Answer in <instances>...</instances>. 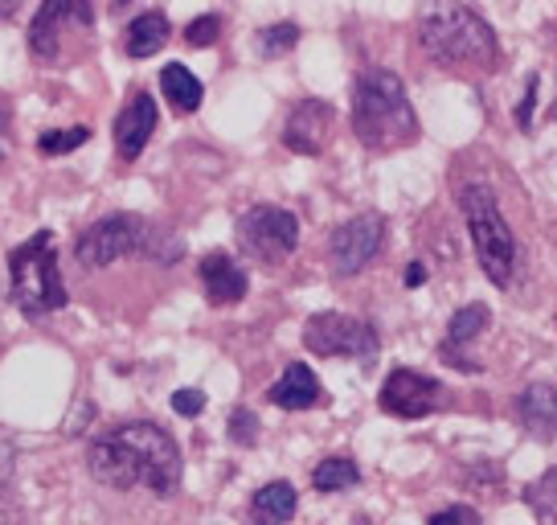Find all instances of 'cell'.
<instances>
[{
    "mask_svg": "<svg viewBox=\"0 0 557 525\" xmlns=\"http://www.w3.org/2000/svg\"><path fill=\"white\" fill-rule=\"evenodd\" d=\"M554 123H557V103H554Z\"/></svg>",
    "mask_w": 557,
    "mask_h": 525,
    "instance_id": "d6a6232c",
    "label": "cell"
},
{
    "mask_svg": "<svg viewBox=\"0 0 557 525\" xmlns=\"http://www.w3.org/2000/svg\"><path fill=\"white\" fill-rule=\"evenodd\" d=\"M352 132L369 152H398L418 141V115L394 71H366L352 87Z\"/></svg>",
    "mask_w": 557,
    "mask_h": 525,
    "instance_id": "3957f363",
    "label": "cell"
},
{
    "mask_svg": "<svg viewBox=\"0 0 557 525\" xmlns=\"http://www.w3.org/2000/svg\"><path fill=\"white\" fill-rule=\"evenodd\" d=\"M218 37H222V21L213 17V13L185 25V41H189V46H197V50H201V46H213Z\"/></svg>",
    "mask_w": 557,
    "mask_h": 525,
    "instance_id": "484cf974",
    "label": "cell"
},
{
    "mask_svg": "<svg viewBox=\"0 0 557 525\" xmlns=\"http://www.w3.org/2000/svg\"><path fill=\"white\" fill-rule=\"evenodd\" d=\"M173 411L176 415H185V419H193V415H201V411H206V394H201V390H176Z\"/></svg>",
    "mask_w": 557,
    "mask_h": 525,
    "instance_id": "83f0119b",
    "label": "cell"
},
{
    "mask_svg": "<svg viewBox=\"0 0 557 525\" xmlns=\"http://www.w3.org/2000/svg\"><path fill=\"white\" fill-rule=\"evenodd\" d=\"M459 206H463V218H468L475 259L484 267V276L496 288H508L512 283V262H517V239H512L505 213L496 206V193L487 190L484 181H471L459 193Z\"/></svg>",
    "mask_w": 557,
    "mask_h": 525,
    "instance_id": "5b68a950",
    "label": "cell"
},
{
    "mask_svg": "<svg viewBox=\"0 0 557 525\" xmlns=\"http://www.w3.org/2000/svg\"><path fill=\"white\" fill-rule=\"evenodd\" d=\"M377 333L373 325L345 313H315L304 325V350L315 357H373L377 353Z\"/></svg>",
    "mask_w": 557,
    "mask_h": 525,
    "instance_id": "9c48e42d",
    "label": "cell"
},
{
    "mask_svg": "<svg viewBox=\"0 0 557 525\" xmlns=\"http://www.w3.org/2000/svg\"><path fill=\"white\" fill-rule=\"evenodd\" d=\"M517 419L533 439L549 443L557 436V386L549 382H533L521 390L517 399Z\"/></svg>",
    "mask_w": 557,
    "mask_h": 525,
    "instance_id": "2e32d148",
    "label": "cell"
},
{
    "mask_svg": "<svg viewBox=\"0 0 557 525\" xmlns=\"http://www.w3.org/2000/svg\"><path fill=\"white\" fill-rule=\"evenodd\" d=\"M312 485H315V492H345V489H352V485H361V468H357L348 455H329V460L315 464Z\"/></svg>",
    "mask_w": 557,
    "mask_h": 525,
    "instance_id": "44dd1931",
    "label": "cell"
},
{
    "mask_svg": "<svg viewBox=\"0 0 557 525\" xmlns=\"http://www.w3.org/2000/svg\"><path fill=\"white\" fill-rule=\"evenodd\" d=\"M332 132H336V111L324 99H304V103L287 115L283 127V144L299 152V157H320L329 148Z\"/></svg>",
    "mask_w": 557,
    "mask_h": 525,
    "instance_id": "7c38bea8",
    "label": "cell"
},
{
    "mask_svg": "<svg viewBox=\"0 0 557 525\" xmlns=\"http://www.w3.org/2000/svg\"><path fill=\"white\" fill-rule=\"evenodd\" d=\"M157 239V230L148 227L139 213H107L95 227H87L74 243V259L83 262V271H99V267H111V262L127 259V255H139L148 251Z\"/></svg>",
    "mask_w": 557,
    "mask_h": 525,
    "instance_id": "8992f818",
    "label": "cell"
},
{
    "mask_svg": "<svg viewBox=\"0 0 557 525\" xmlns=\"http://www.w3.org/2000/svg\"><path fill=\"white\" fill-rule=\"evenodd\" d=\"M152 132H157V103H152L148 90H136L127 99V107L115 115V152L123 160H136L148 148Z\"/></svg>",
    "mask_w": 557,
    "mask_h": 525,
    "instance_id": "4fadbf2b",
    "label": "cell"
},
{
    "mask_svg": "<svg viewBox=\"0 0 557 525\" xmlns=\"http://www.w3.org/2000/svg\"><path fill=\"white\" fill-rule=\"evenodd\" d=\"M169 17L164 13H139L132 25H127V53L132 58H152V53L164 50V41H169Z\"/></svg>",
    "mask_w": 557,
    "mask_h": 525,
    "instance_id": "ffe728a7",
    "label": "cell"
},
{
    "mask_svg": "<svg viewBox=\"0 0 557 525\" xmlns=\"http://www.w3.org/2000/svg\"><path fill=\"white\" fill-rule=\"evenodd\" d=\"M533 103H537V74L529 78V90H524V103H521V111H517V123H521V127H529V115H533Z\"/></svg>",
    "mask_w": 557,
    "mask_h": 525,
    "instance_id": "f1b7e54d",
    "label": "cell"
},
{
    "mask_svg": "<svg viewBox=\"0 0 557 525\" xmlns=\"http://www.w3.org/2000/svg\"><path fill=\"white\" fill-rule=\"evenodd\" d=\"M90 476L107 489H152L173 497L181 489V448L157 423H123L87 448Z\"/></svg>",
    "mask_w": 557,
    "mask_h": 525,
    "instance_id": "6da1fadb",
    "label": "cell"
},
{
    "mask_svg": "<svg viewBox=\"0 0 557 525\" xmlns=\"http://www.w3.org/2000/svg\"><path fill=\"white\" fill-rule=\"evenodd\" d=\"M201 288H206L209 304L226 308V304H238L246 296L250 280H246V271L230 259L226 251H209L206 259H201Z\"/></svg>",
    "mask_w": 557,
    "mask_h": 525,
    "instance_id": "9a60e30c",
    "label": "cell"
},
{
    "mask_svg": "<svg viewBox=\"0 0 557 525\" xmlns=\"http://www.w3.org/2000/svg\"><path fill=\"white\" fill-rule=\"evenodd\" d=\"M21 0H0V17H9V13H13V9H17Z\"/></svg>",
    "mask_w": 557,
    "mask_h": 525,
    "instance_id": "1f68e13d",
    "label": "cell"
},
{
    "mask_svg": "<svg viewBox=\"0 0 557 525\" xmlns=\"http://www.w3.org/2000/svg\"><path fill=\"white\" fill-rule=\"evenodd\" d=\"M267 399L275 406H283V411H312V406L324 403V386L312 374V366L292 362V366L283 369V378L267 390Z\"/></svg>",
    "mask_w": 557,
    "mask_h": 525,
    "instance_id": "e0dca14e",
    "label": "cell"
},
{
    "mask_svg": "<svg viewBox=\"0 0 557 525\" xmlns=\"http://www.w3.org/2000/svg\"><path fill=\"white\" fill-rule=\"evenodd\" d=\"M230 439H234L238 448H255V443H259V419H255L246 406H238V411L230 415Z\"/></svg>",
    "mask_w": 557,
    "mask_h": 525,
    "instance_id": "d4e9b609",
    "label": "cell"
},
{
    "mask_svg": "<svg viewBox=\"0 0 557 525\" xmlns=\"http://www.w3.org/2000/svg\"><path fill=\"white\" fill-rule=\"evenodd\" d=\"M9 296L25 316H46L66 308V283L58 271L53 230H37L34 239L13 246L9 255Z\"/></svg>",
    "mask_w": 557,
    "mask_h": 525,
    "instance_id": "277c9868",
    "label": "cell"
},
{
    "mask_svg": "<svg viewBox=\"0 0 557 525\" xmlns=\"http://www.w3.org/2000/svg\"><path fill=\"white\" fill-rule=\"evenodd\" d=\"M160 90H164V99L173 103V111H181V115H189V111H197L201 107V78L189 71V66H181V62H169L164 71H160Z\"/></svg>",
    "mask_w": 557,
    "mask_h": 525,
    "instance_id": "d6986e66",
    "label": "cell"
},
{
    "mask_svg": "<svg viewBox=\"0 0 557 525\" xmlns=\"http://www.w3.org/2000/svg\"><path fill=\"white\" fill-rule=\"evenodd\" d=\"M296 509H299L296 489H292L287 480H271V485H262V489L255 492L250 517H255V525H287L296 517Z\"/></svg>",
    "mask_w": 557,
    "mask_h": 525,
    "instance_id": "ac0fdd59",
    "label": "cell"
},
{
    "mask_svg": "<svg viewBox=\"0 0 557 525\" xmlns=\"http://www.w3.org/2000/svg\"><path fill=\"white\" fill-rule=\"evenodd\" d=\"M4 144H9V103L0 99V157H4Z\"/></svg>",
    "mask_w": 557,
    "mask_h": 525,
    "instance_id": "f546056e",
    "label": "cell"
},
{
    "mask_svg": "<svg viewBox=\"0 0 557 525\" xmlns=\"http://www.w3.org/2000/svg\"><path fill=\"white\" fill-rule=\"evenodd\" d=\"M95 25L90 0H41L34 25H29V50L41 62H62L70 58V41L87 37Z\"/></svg>",
    "mask_w": 557,
    "mask_h": 525,
    "instance_id": "ba28073f",
    "label": "cell"
},
{
    "mask_svg": "<svg viewBox=\"0 0 557 525\" xmlns=\"http://www.w3.org/2000/svg\"><path fill=\"white\" fill-rule=\"evenodd\" d=\"M426 525H480V513L471 505H451V509H438Z\"/></svg>",
    "mask_w": 557,
    "mask_h": 525,
    "instance_id": "4316f807",
    "label": "cell"
},
{
    "mask_svg": "<svg viewBox=\"0 0 557 525\" xmlns=\"http://www.w3.org/2000/svg\"><path fill=\"white\" fill-rule=\"evenodd\" d=\"M90 141V127H62V132H41L37 136V152L41 157H62V152H74V148H83Z\"/></svg>",
    "mask_w": 557,
    "mask_h": 525,
    "instance_id": "603a6c76",
    "label": "cell"
},
{
    "mask_svg": "<svg viewBox=\"0 0 557 525\" xmlns=\"http://www.w3.org/2000/svg\"><path fill=\"white\" fill-rule=\"evenodd\" d=\"M296 41H299V25L283 21V25H271V29H262V34H259V50L267 53V58H278V53L292 50Z\"/></svg>",
    "mask_w": 557,
    "mask_h": 525,
    "instance_id": "cb8c5ba5",
    "label": "cell"
},
{
    "mask_svg": "<svg viewBox=\"0 0 557 525\" xmlns=\"http://www.w3.org/2000/svg\"><path fill=\"white\" fill-rule=\"evenodd\" d=\"M406 283H410V288L426 283V267H422V262H410V267H406Z\"/></svg>",
    "mask_w": 557,
    "mask_h": 525,
    "instance_id": "4dcf8cb0",
    "label": "cell"
},
{
    "mask_svg": "<svg viewBox=\"0 0 557 525\" xmlns=\"http://www.w3.org/2000/svg\"><path fill=\"white\" fill-rule=\"evenodd\" d=\"M385 246V218L382 213H357L345 227L332 234L329 255L336 276H357L369 262L377 259V251Z\"/></svg>",
    "mask_w": 557,
    "mask_h": 525,
    "instance_id": "30bf717a",
    "label": "cell"
},
{
    "mask_svg": "<svg viewBox=\"0 0 557 525\" xmlns=\"http://www.w3.org/2000/svg\"><path fill=\"white\" fill-rule=\"evenodd\" d=\"M487 320H492V313H487V304H468V308H459V313L451 316V325H447V341H443V362H451L455 369H471V374H480V362L475 357H468V345L475 341V337L487 329Z\"/></svg>",
    "mask_w": 557,
    "mask_h": 525,
    "instance_id": "5bb4252c",
    "label": "cell"
},
{
    "mask_svg": "<svg viewBox=\"0 0 557 525\" xmlns=\"http://www.w3.org/2000/svg\"><path fill=\"white\" fill-rule=\"evenodd\" d=\"M418 46L431 53L443 66L455 71H496L500 62V46L496 34L480 13H471L468 4H455V0H431L418 17Z\"/></svg>",
    "mask_w": 557,
    "mask_h": 525,
    "instance_id": "7a4b0ae2",
    "label": "cell"
},
{
    "mask_svg": "<svg viewBox=\"0 0 557 525\" xmlns=\"http://www.w3.org/2000/svg\"><path fill=\"white\" fill-rule=\"evenodd\" d=\"M524 501H529V509H533L545 525H557V468H549L537 485H529Z\"/></svg>",
    "mask_w": 557,
    "mask_h": 525,
    "instance_id": "7402d4cb",
    "label": "cell"
},
{
    "mask_svg": "<svg viewBox=\"0 0 557 525\" xmlns=\"http://www.w3.org/2000/svg\"><path fill=\"white\" fill-rule=\"evenodd\" d=\"M443 403V386L418 369H394L382 386V411L394 419H426Z\"/></svg>",
    "mask_w": 557,
    "mask_h": 525,
    "instance_id": "8fae6325",
    "label": "cell"
},
{
    "mask_svg": "<svg viewBox=\"0 0 557 525\" xmlns=\"http://www.w3.org/2000/svg\"><path fill=\"white\" fill-rule=\"evenodd\" d=\"M238 251L255 262H283L299 246V218L283 206H250L234 227Z\"/></svg>",
    "mask_w": 557,
    "mask_h": 525,
    "instance_id": "52a82bcc",
    "label": "cell"
}]
</instances>
